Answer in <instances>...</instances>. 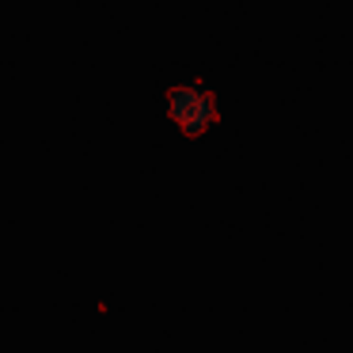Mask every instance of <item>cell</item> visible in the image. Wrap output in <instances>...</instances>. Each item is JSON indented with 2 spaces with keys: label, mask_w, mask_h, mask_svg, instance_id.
<instances>
[{
  "label": "cell",
  "mask_w": 353,
  "mask_h": 353,
  "mask_svg": "<svg viewBox=\"0 0 353 353\" xmlns=\"http://www.w3.org/2000/svg\"><path fill=\"white\" fill-rule=\"evenodd\" d=\"M168 118L183 137H205L221 122V95L205 80H179L168 92Z\"/></svg>",
  "instance_id": "1"
}]
</instances>
